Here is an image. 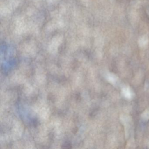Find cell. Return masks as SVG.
<instances>
[{"instance_id": "1", "label": "cell", "mask_w": 149, "mask_h": 149, "mask_svg": "<svg viewBox=\"0 0 149 149\" xmlns=\"http://www.w3.org/2000/svg\"><path fill=\"white\" fill-rule=\"evenodd\" d=\"M149 42V38L146 35L143 36L139 40V44L141 47H145Z\"/></svg>"}, {"instance_id": "2", "label": "cell", "mask_w": 149, "mask_h": 149, "mask_svg": "<svg viewBox=\"0 0 149 149\" xmlns=\"http://www.w3.org/2000/svg\"><path fill=\"white\" fill-rule=\"evenodd\" d=\"M123 93L124 95L125 96V97H127V98H130L131 97V92L129 89H124Z\"/></svg>"}, {"instance_id": "3", "label": "cell", "mask_w": 149, "mask_h": 149, "mask_svg": "<svg viewBox=\"0 0 149 149\" xmlns=\"http://www.w3.org/2000/svg\"><path fill=\"white\" fill-rule=\"evenodd\" d=\"M109 80L111 83L115 82L116 80V78L114 75L110 74L109 76Z\"/></svg>"}]
</instances>
